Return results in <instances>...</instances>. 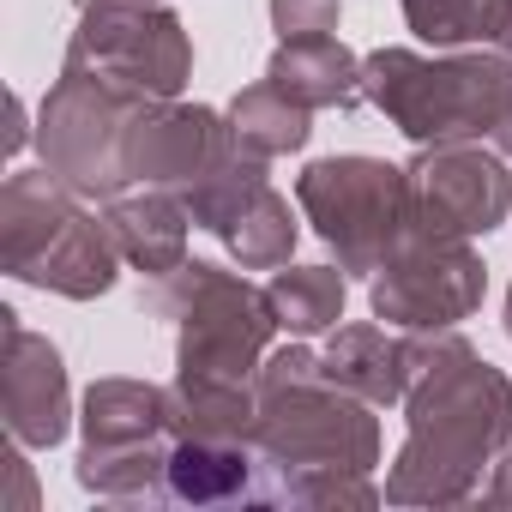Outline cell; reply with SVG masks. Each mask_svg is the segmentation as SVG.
<instances>
[{
	"label": "cell",
	"instance_id": "obj_10",
	"mask_svg": "<svg viewBox=\"0 0 512 512\" xmlns=\"http://www.w3.org/2000/svg\"><path fill=\"white\" fill-rule=\"evenodd\" d=\"M488 296V266L464 235L416 229L368 278V308L392 332H452Z\"/></svg>",
	"mask_w": 512,
	"mask_h": 512
},
{
	"label": "cell",
	"instance_id": "obj_8",
	"mask_svg": "<svg viewBox=\"0 0 512 512\" xmlns=\"http://www.w3.org/2000/svg\"><path fill=\"white\" fill-rule=\"evenodd\" d=\"M145 97L139 91H121L109 85L103 73L67 61L61 79L49 85L43 109H37V145H43V163L85 199H115L127 193V169H121V139H127V121Z\"/></svg>",
	"mask_w": 512,
	"mask_h": 512
},
{
	"label": "cell",
	"instance_id": "obj_21",
	"mask_svg": "<svg viewBox=\"0 0 512 512\" xmlns=\"http://www.w3.org/2000/svg\"><path fill=\"white\" fill-rule=\"evenodd\" d=\"M428 49H500L512 0H398Z\"/></svg>",
	"mask_w": 512,
	"mask_h": 512
},
{
	"label": "cell",
	"instance_id": "obj_15",
	"mask_svg": "<svg viewBox=\"0 0 512 512\" xmlns=\"http://www.w3.org/2000/svg\"><path fill=\"white\" fill-rule=\"evenodd\" d=\"M320 374L332 386L356 392L374 410L404 404V392H410V332L392 338V326H332V338L320 350Z\"/></svg>",
	"mask_w": 512,
	"mask_h": 512
},
{
	"label": "cell",
	"instance_id": "obj_19",
	"mask_svg": "<svg viewBox=\"0 0 512 512\" xmlns=\"http://www.w3.org/2000/svg\"><path fill=\"white\" fill-rule=\"evenodd\" d=\"M266 296H272L284 332L314 338V332H332V326L344 320L350 272H344V266H278L272 284H266Z\"/></svg>",
	"mask_w": 512,
	"mask_h": 512
},
{
	"label": "cell",
	"instance_id": "obj_20",
	"mask_svg": "<svg viewBox=\"0 0 512 512\" xmlns=\"http://www.w3.org/2000/svg\"><path fill=\"white\" fill-rule=\"evenodd\" d=\"M217 241L235 253L241 272H278V266H290V253L302 241V223H296V211H290V199L278 187H260Z\"/></svg>",
	"mask_w": 512,
	"mask_h": 512
},
{
	"label": "cell",
	"instance_id": "obj_3",
	"mask_svg": "<svg viewBox=\"0 0 512 512\" xmlns=\"http://www.w3.org/2000/svg\"><path fill=\"white\" fill-rule=\"evenodd\" d=\"M0 266L31 290L97 302L121 278V247L109 217L85 211V193H73L43 163V169H13L0 187Z\"/></svg>",
	"mask_w": 512,
	"mask_h": 512
},
{
	"label": "cell",
	"instance_id": "obj_2",
	"mask_svg": "<svg viewBox=\"0 0 512 512\" xmlns=\"http://www.w3.org/2000/svg\"><path fill=\"white\" fill-rule=\"evenodd\" d=\"M512 440V380L458 332H410L404 446L386 470L392 506H464Z\"/></svg>",
	"mask_w": 512,
	"mask_h": 512
},
{
	"label": "cell",
	"instance_id": "obj_23",
	"mask_svg": "<svg viewBox=\"0 0 512 512\" xmlns=\"http://www.w3.org/2000/svg\"><path fill=\"white\" fill-rule=\"evenodd\" d=\"M338 19H344V0H272V31H278V43L338 37Z\"/></svg>",
	"mask_w": 512,
	"mask_h": 512
},
{
	"label": "cell",
	"instance_id": "obj_1",
	"mask_svg": "<svg viewBox=\"0 0 512 512\" xmlns=\"http://www.w3.org/2000/svg\"><path fill=\"white\" fill-rule=\"evenodd\" d=\"M260 416H253V452H260V500L266 506H380L374 488L380 464V416L356 392L320 374V350L284 344L260 362Z\"/></svg>",
	"mask_w": 512,
	"mask_h": 512
},
{
	"label": "cell",
	"instance_id": "obj_16",
	"mask_svg": "<svg viewBox=\"0 0 512 512\" xmlns=\"http://www.w3.org/2000/svg\"><path fill=\"white\" fill-rule=\"evenodd\" d=\"M169 500H181V506L260 500V452H253V440L175 434V446H169Z\"/></svg>",
	"mask_w": 512,
	"mask_h": 512
},
{
	"label": "cell",
	"instance_id": "obj_29",
	"mask_svg": "<svg viewBox=\"0 0 512 512\" xmlns=\"http://www.w3.org/2000/svg\"><path fill=\"white\" fill-rule=\"evenodd\" d=\"M506 338H512V284H506Z\"/></svg>",
	"mask_w": 512,
	"mask_h": 512
},
{
	"label": "cell",
	"instance_id": "obj_4",
	"mask_svg": "<svg viewBox=\"0 0 512 512\" xmlns=\"http://www.w3.org/2000/svg\"><path fill=\"white\" fill-rule=\"evenodd\" d=\"M362 97L416 145L494 139L512 103V55L500 49H374L362 55Z\"/></svg>",
	"mask_w": 512,
	"mask_h": 512
},
{
	"label": "cell",
	"instance_id": "obj_27",
	"mask_svg": "<svg viewBox=\"0 0 512 512\" xmlns=\"http://www.w3.org/2000/svg\"><path fill=\"white\" fill-rule=\"evenodd\" d=\"M494 145H500V157H512V103H506V115H500V127H494Z\"/></svg>",
	"mask_w": 512,
	"mask_h": 512
},
{
	"label": "cell",
	"instance_id": "obj_12",
	"mask_svg": "<svg viewBox=\"0 0 512 512\" xmlns=\"http://www.w3.org/2000/svg\"><path fill=\"white\" fill-rule=\"evenodd\" d=\"M416 187V229L428 235H488L512 211V175L506 157L482 151V139H452V145H422L410 163Z\"/></svg>",
	"mask_w": 512,
	"mask_h": 512
},
{
	"label": "cell",
	"instance_id": "obj_26",
	"mask_svg": "<svg viewBox=\"0 0 512 512\" xmlns=\"http://www.w3.org/2000/svg\"><path fill=\"white\" fill-rule=\"evenodd\" d=\"M25 139H31V127H25V103L13 97V133H7V151H19Z\"/></svg>",
	"mask_w": 512,
	"mask_h": 512
},
{
	"label": "cell",
	"instance_id": "obj_14",
	"mask_svg": "<svg viewBox=\"0 0 512 512\" xmlns=\"http://www.w3.org/2000/svg\"><path fill=\"white\" fill-rule=\"evenodd\" d=\"M121 260L139 278H169L175 266H187V199L169 187H127L103 205Z\"/></svg>",
	"mask_w": 512,
	"mask_h": 512
},
{
	"label": "cell",
	"instance_id": "obj_13",
	"mask_svg": "<svg viewBox=\"0 0 512 512\" xmlns=\"http://www.w3.org/2000/svg\"><path fill=\"white\" fill-rule=\"evenodd\" d=\"M0 338H7V356H0V416H7V434L19 446H61L73 428V386H67V362L61 350L31 332L13 308H0Z\"/></svg>",
	"mask_w": 512,
	"mask_h": 512
},
{
	"label": "cell",
	"instance_id": "obj_11",
	"mask_svg": "<svg viewBox=\"0 0 512 512\" xmlns=\"http://www.w3.org/2000/svg\"><path fill=\"white\" fill-rule=\"evenodd\" d=\"M229 145H235L229 115L205 103H181V97H145L127 121L121 169H127V187L187 193L229 157Z\"/></svg>",
	"mask_w": 512,
	"mask_h": 512
},
{
	"label": "cell",
	"instance_id": "obj_7",
	"mask_svg": "<svg viewBox=\"0 0 512 512\" xmlns=\"http://www.w3.org/2000/svg\"><path fill=\"white\" fill-rule=\"evenodd\" d=\"M296 205L314 235L338 253L350 278H374L392 253L416 235V187L410 169L386 157H320L296 175Z\"/></svg>",
	"mask_w": 512,
	"mask_h": 512
},
{
	"label": "cell",
	"instance_id": "obj_9",
	"mask_svg": "<svg viewBox=\"0 0 512 512\" xmlns=\"http://www.w3.org/2000/svg\"><path fill=\"white\" fill-rule=\"evenodd\" d=\"M67 61L139 97H181L193 79V37L163 0H79Z\"/></svg>",
	"mask_w": 512,
	"mask_h": 512
},
{
	"label": "cell",
	"instance_id": "obj_6",
	"mask_svg": "<svg viewBox=\"0 0 512 512\" xmlns=\"http://www.w3.org/2000/svg\"><path fill=\"white\" fill-rule=\"evenodd\" d=\"M79 488L115 506H163L169 500V446H175V404L169 386L151 380H91L79 398Z\"/></svg>",
	"mask_w": 512,
	"mask_h": 512
},
{
	"label": "cell",
	"instance_id": "obj_5",
	"mask_svg": "<svg viewBox=\"0 0 512 512\" xmlns=\"http://www.w3.org/2000/svg\"><path fill=\"white\" fill-rule=\"evenodd\" d=\"M145 308L175 326V380L193 386H253L272 338L284 332L260 284L211 260H187L169 278H151Z\"/></svg>",
	"mask_w": 512,
	"mask_h": 512
},
{
	"label": "cell",
	"instance_id": "obj_17",
	"mask_svg": "<svg viewBox=\"0 0 512 512\" xmlns=\"http://www.w3.org/2000/svg\"><path fill=\"white\" fill-rule=\"evenodd\" d=\"M266 79L296 97L302 109H356L362 97V55H350L338 37H296L278 43L266 61Z\"/></svg>",
	"mask_w": 512,
	"mask_h": 512
},
{
	"label": "cell",
	"instance_id": "obj_28",
	"mask_svg": "<svg viewBox=\"0 0 512 512\" xmlns=\"http://www.w3.org/2000/svg\"><path fill=\"white\" fill-rule=\"evenodd\" d=\"M500 55H512V13H506V37H500Z\"/></svg>",
	"mask_w": 512,
	"mask_h": 512
},
{
	"label": "cell",
	"instance_id": "obj_18",
	"mask_svg": "<svg viewBox=\"0 0 512 512\" xmlns=\"http://www.w3.org/2000/svg\"><path fill=\"white\" fill-rule=\"evenodd\" d=\"M229 133L253 151V157H290V151H302L308 139H314V109H302L296 97H284L272 79H260V85H247V91H235L229 97Z\"/></svg>",
	"mask_w": 512,
	"mask_h": 512
},
{
	"label": "cell",
	"instance_id": "obj_24",
	"mask_svg": "<svg viewBox=\"0 0 512 512\" xmlns=\"http://www.w3.org/2000/svg\"><path fill=\"white\" fill-rule=\"evenodd\" d=\"M0 464H7V476H13V500H7V506H19V512H31V506H37V482H31V464L19 458V440H13V452H7V458H0ZM7 506H0V512H7Z\"/></svg>",
	"mask_w": 512,
	"mask_h": 512
},
{
	"label": "cell",
	"instance_id": "obj_25",
	"mask_svg": "<svg viewBox=\"0 0 512 512\" xmlns=\"http://www.w3.org/2000/svg\"><path fill=\"white\" fill-rule=\"evenodd\" d=\"M488 506H512V452H500L494 458V482H488V494H482Z\"/></svg>",
	"mask_w": 512,
	"mask_h": 512
},
{
	"label": "cell",
	"instance_id": "obj_22",
	"mask_svg": "<svg viewBox=\"0 0 512 512\" xmlns=\"http://www.w3.org/2000/svg\"><path fill=\"white\" fill-rule=\"evenodd\" d=\"M260 187H272L266 181V157H253L241 139L229 145V157L199 181V187H187L181 199H187V217H193V229H211V235H223L229 223H235V211L260 193Z\"/></svg>",
	"mask_w": 512,
	"mask_h": 512
}]
</instances>
